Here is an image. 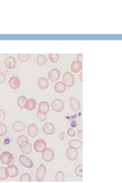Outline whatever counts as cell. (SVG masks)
<instances>
[{
	"instance_id": "cell-1",
	"label": "cell",
	"mask_w": 122,
	"mask_h": 183,
	"mask_svg": "<svg viewBox=\"0 0 122 183\" xmlns=\"http://www.w3.org/2000/svg\"><path fill=\"white\" fill-rule=\"evenodd\" d=\"M0 161L4 165H9L14 161V156L9 151H4L0 155Z\"/></svg>"
},
{
	"instance_id": "cell-2",
	"label": "cell",
	"mask_w": 122,
	"mask_h": 183,
	"mask_svg": "<svg viewBox=\"0 0 122 183\" xmlns=\"http://www.w3.org/2000/svg\"><path fill=\"white\" fill-rule=\"evenodd\" d=\"M63 83L65 84L66 86L68 87V88H71L74 85L75 78L73 75L70 72H66L63 73Z\"/></svg>"
},
{
	"instance_id": "cell-3",
	"label": "cell",
	"mask_w": 122,
	"mask_h": 183,
	"mask_svg": "<svg viewBox=\"0 0 122 183\" xmlns=\"http://www.w3.org/2000/svg\"><path fill=\"white\" fill-rule=\"evenodd\" d=\"M41 156H42V159L44 161L50 163V162H51L54 159V152L50 148L46 147L41 152Z\"/></svg>"
},
{
	"instance_id": "cell-4",
	"label": "cell",
	"mask_w": 122,
	"mask_h": 183,
	"mask_svg": "<svg viewBox=\"0 0 122 183\" xmlns=\"http://www.w3.org/2000/svg\"><path fill=\"white\" fill-rule=\"evenodd\" d=\"M51 108L55 112H61L64 108V103L61 99H55L52 102Z\"/></svg>"
},
{
	"instance_id": "cell-5",
	"label": "cell",
	"mask_w": 122,
	"mask_h": 183,
	"mask_svg": "<svg viewBox=\"0 0 122 183\" xmlns=\"http://www.w3.org/2000/svg\"><path fill=\"white\" fill-rule=\"evenodd\" d=\"M46 171H47V169H46V166H44L43 164L40 165L39 167L38 168L36 172V180L38 181H41L44 180V177H45L46 175Z\"/></svg>"
},
{
	"instance_id": "cell-6",
	"label": "cell",
	"mask_w": 122,
	"mask_h": 183,
	"mask_svg": "<svg viewBox=\"0 0 122 183\" xmlns=\"http://www.w3.org/2000/svg\"><path fill=\"white\" fill-rule=\"evenodd\" d=\"M46 147H47V143L45 140L42 139H38L34 143V149L37 152H41Z\"/></svg>"
},
{
	"instance_id": "cell-7",
	"label": "cell",
	"mask_w": 122,
	"mask_h": 183,
	"mask_svg": "<svg viewBox=\"0 0 122 183\" xmlns=\"http://www.w3.org/2000/svg\"><path fill=\"white\" fill-rule=\"evenodd\" d=\"M19 162L23 166H24L25 168L27 169H31L34 166L33 161L30 159H29L28 157L24 155H21L19 156Z\"/></svg>"
},
{
	"instance_id": "cell-8",
	"label": "cell",
	"mask_w": 122,
	"mask_h": 183,
	"mask_svg": "<svg viewBox=\"0 0 122 183\" xmlns=\"http://www.w3.org/2000/svg\"><path fill=\"white\" fill-rule=\"evenodd\" d=\"M60 77V72L57 69H52L48 73V79L50 82H56Z\"/></svg>"
},
{
	"instance_id": "cell-9",
	"label": "cell",
	"mask_w": 122,
	"mask_h": 183,
	"mask_svg": "<svg viewBox=\"0 0 122 183\" xmlns=\"http://www.w3.org/2000/svg\"><path fill=\"white\" fill-rule=\"evenodd\" d=\"M4 63L5 67L7 69H9V70H12V69H14L15 66H16V64H17L15 58L12 56H7V57L5 59Z\"/></svg>"
},
{
	"instance_id": "cell-10",
	"label": "cell",
	"mask_w": 122,
	"mask_h": 183,
	"mask_svg": "<svg viewBox=\"0 0 122 183\" xmlns=\"http://www.w3.org/2000/svg\"><path fill=\"white\" fill-rule=\"evenodd\" d=\"M66 155L67 159H68L69 160H70V161H75L78 157V152L76 149L69 147L68 149H66Z\"/></svg>"
},
{
	"instance_id": "cell-11",
	"label": "cell",
	"mask_w": 122,
	"mask_h": 183,
	"mask_svg": "<svg viewBox=\"0 0 122 183\" xmlns=\"http://www.w3.org/2000/svg\"><path fill=\"white\" fill-rule=\"evenodd\" d=\"M9 87L12 89H18L21 85V82L17 76H12L9 80Z\"/></svg>"
},
{
	"instance_id": "cell-12",
	"label": "cell",
	"mask_w": 122,
	"mask_h": 183,
	"mask_svg": "<svg viewBox=\"0 0 122 183\" xmlns=\"http://www.w3.org/2000/svg\"><path fill=\"white\" fill-rule=\"evenodd\" d=\"M55 131V127L53 124L50 123V122H47V123L44 124L43 126V132L47 135H52Z\"/></svg>"
},
{
	"instance_id": "cell-13",
	"label": "cell",
	"mask_w": 122,
	"mask_h": 183,
	"mask_svg": "<svg viewBox=\"0 0 122 183\" xmlns=\"http://www.w3.org/2000/svg\"><path fill=\"white\" fill-rule=\"evenodd\" d=\"M25 124L21 121H15L14 122L13 124H12V130H13L15 132L17 133L22 132V131H24V130H25Z\"/></svg>"
},
{
	"instance_id": "cell-14",
	"label": "cell",
	"mask_w": 122,
	"mask_h": 183,
	"mask_svg": "<svg viewBox=\"0 0 122 183\" xmlns=\"http://www.w3.org/2000/svg\"><path fill=\"white\" fill-rule=\"evenodd\" d=\"M9 178H15L18 175V169L15 165L9 164L7 166Z\"/></svg>"
},
{
	"instance_id": "cell-15",
	"label": "cell",
	"mask_w": 122,
	"mask_h": 183,
	"mask_svg": "<svg viewBox=\"0 0 122 183\" xmlns=\"http://www.w3.org/2000/svg\"><path fill=\"white\" fill-rule=\"evenodd\" d=\"M50 111V105L47 102L44 101V102H40L38 105V112L43 113V114H47Z\"/></svg>"
},
{
	"instance_id": "cell-16",
	"label": "cell",
	"mask_w": 122,
	"mask_h": 183,
	"mask_svg": "<svg viewBox=\"0 0 122 183\" xmlns=\"http://www.w3.org/2000/svg\"><path fill=\"white\" fill-rule=\"evenodd\" d=\"M70 69H71V71L73 73H79L82 69V63L79 62L78 60L73 61V62H72L71 65H70Z\"/></svg>"
},
{
	"instance_id": "cell-17",
	"label": "cell",
	"mask_w": 122,
	"mask_h": 183,
	"mask_svg": "<svg viewBox=\"0 0 122 183\" xmlns=\"http://www.w3.org/2000/svg\"><path fill=\"white\" fill-rule=\"evenodd\" d=\"M38 134V128L35 124H30L27 127V134L30 137H35Z\"/></svg>"
},
{
	"instance_id": "cell-18",
	"label": "cell",
	"mask_w": 122,
	"mask_h": 183,
	"mask_svg": "<svg viewBox=\"0 0 122 183\" xmlns=\"http://www.w3.org/2000/svg\"><path fill=\"white\" fill-rule=\"evenodd\" d=\"M70 108H71L72 110H73V111H77L80 109V102H79V101L77 99H76V98L74 97H71L70 99Z\"/></svg>"
},
{
	"instance_id": "cell-19",
	"label": "cell",
	"mask_w": 122,
	"mask_h": 183,
	"mask_svg": "<svg viewBox=\"0 0 122 183\" xmlns=\"http://www.w3.org/2000/svg\"><path fill=\"white\" fill-rule=\"evenodd\" d=\"M37 106V102L35 101V99H28L26 101L25 105H24V108L28 111H32L34 110L35 108Z\"/></svg>"
},
{
	"instance_id": "cell-20",
	"label": "cell",
	"mask_w": 122,
	"mask_h": 183,
	"mask_svg": "<svg viewBox=\"0 0 122 183\" xmlns=\"http://www.w3.org/2000/svg\"><path fill=\"white\" fill-rule=\"evenodd\" d=\"M66 86L63 83V82H57L55 83L54 90L56 93L62 94L66 91Z\"/></svg>"
},
{
	"instance_id": "cell-21",
	"label": "cell",
	"mask_w": 122,
	"mask_h": 183,
	"mask_svg": "<svg viewBox=\"0 0 122 183\" xmlns=\"http://www.w3.org/2000/svg\"><path fill=\"white\" fill-rule=\"evenodd\" d=\"M68 145L70 147L73 148V149H79L82 148V140H76V139H75V140H70V141H69Z\"/></svg>"
},
{
	"instance_id": "cell-22",
	"label": "cell",
	"mask_w": 122,
	"mask_h": 183,
	"mask_svg": "<svg viewBox=\"0 0 122 183\" xmlns=\"http://www.w3.org/2000/svg\"><path fill=\"white\" fill-rule=\"evenodd\" d=\"M38 86L41 89H47L49 87V82L48 79L45 77H41L38 79Z\"/></svg>"
},
{
	"instance_id": "cell-23",
	"label": "cell",
	"mask_w": 122,
	"mask_h": 183,
	"mask_svg": "<svg viewBox=\"0 0 122 183\" xmlns=\"http://www.w3.org/2000/svg\"><path fill=\"white\" fill-rule=\"evenodd\" d=\"M28 142H29L28 139H27V137L24 135H21L17 138V143H18L19 147L25 146Z\"/></svg>"
},
{
	"instance_id": "cell-24",
	"label": "cell",
	"mask_w": 122,
	"mask_h": 183,
	"mask_svg": "<svg viewBox=\"0 0 122 183\" xmlns=\"http://www.w3.org/2000/svg\"><path fill=\"white\" fill-rule=\"evenodd\" d=\"M36 62L38 66H43L45 65L46 63H47V57L45 56V55H43V54L38 55V57H37L36 59Z\"/></svg>"
},
{
	"instance_id": "cell-25",
	"label": "cell",
	"mask_w": 122,
	"mask_h": 183,
	"mask_svg": "<svg viewBox=\"0 0 122 183\" xmlns=\"http://www.w3.org/2000/svg\"><path fill=\"white\" fill-rule=\"evenodd\" d=\"M20 149H21V152H23L24 154L30 153V152H31V150H32L31 143H30V142H28V143H27L25 146H21V147H20Z\"/></svg>"
},
{
	"instance_id": "cell-26",
	"label": "cell",
	"mask_w": 122,
	"mask_h": 183,
	"mask_svg": "<svg viewBox=\"0 0 122 183\" xmlns=\"http://www.w3.org/2000/svg\"><path fill=\"white\" fill-rule=\"evenodd\" d=\"M9 178V171L7 167H0V180H5Z\"/></svg>"
},
{
	"instance_id": "cell-27",
	"label": "cell",
	"mask_w": 122,
	"mask_h": 183,
	"mask_svg": "<svg viewBox=\"0 0 122 183\" xmlns=\"http://www.w3.org/2000/svg\"><path fill=\"white\" fill-rule=\"evenodd\" d=\"M27 98L24 95L19 96L17 99V105L20 108H24V105H25L26 101H27Z\"/></svg>"
},
{
	"instance_id": "cell-28",
	"label": "cell",
	"mask_w": 122,
	"mask_h": 183,
	"mask_svg": "<svg viewBox=\"0 0 122 183\" xmlns=\"http://www.w3.org/2000/svg\"><path fill=\"white\" fill-rule=\"evenodd\" d=\"M18 58L21 62L25 63L28 61L29 58H30V54L29 53H19L18 55Z\"/></svg>"
},
{
	"instance_id": "cell-29",
	"label": "cell",
	"mask_w": 122,
	"mask_h": 183,
	"mask_svg": "<svg viewBox=\"0 0 122 183\" xmlns=\"http://www.w3.org/2000/svg\"><path fill=\"white\" fill-rule=\"evenodd\" d=\"M64 178H65V175H64L63 172L62 171L56 172V175H55V180L56 181H64Z\"/></svg>"
},
{
	"instance_id": "cell-30",
	"label": "cell",
	"mask_w": 122,
	"mask_h": 183,
	"mask_svg": "<svg viewBox=\"0 0 122 183\" xmlns=\"http://www.w3.org/2000/svg\"><path fill=\"white\" fill-rule=\"evenodd\" d=\"M59 59V56L58 53H50L49 54V59L50 60V62L53 63H56L58 62Z\"/></svg>"
},
{
	"instance_id": "cell-31",
	"label": "cell",
	"mask_w": 122,
	"mask_h": 183,
	"mask_svg": "<svg viewBox=\"0 0 122 183\" xmlns=\"http://www.w3.org/2000/svg\"><path fill=\"white\" fill-rule=\"evenodd\" d=\"M21 181H31V176L28 173H23L20 177Z\"/></svg>"
},
{
	"instance_id": "cell-32",
	"label": "cell",
	"mask_w": 122,
	"mask_h": 183,
	"mask_svg": "<svg viewBox=\"0 0 122 183\" xmlns=\"http://www.w3.org/2000/svg\"><path fill=\"white\" fill-rule=\"evenodd\" d=\"M8 131V127L5 124L0 123V137H2L6 134Z\"/></svg>"
},
{
	"instance_id": "cell-33",
	"label": "cell",
	"mask_w": 122,
	"mask_h": 183,
	"mask_svg": "<svg viewBox=\"0 0 122 183\" xmlns=\"http://www.w3.org/2000/svg\"><path fill=\"white\" fill-rule=\"evenodd\" d=\"M75 173L78 177H82V165H79L75 169Z\"/></svg>"
},
{
	"instance_id": "cell-34",
	"label": "cell",
	"mask_w": 122,
	"mask_h": 183,
	"mask_svg": "<svg viewBox=\"0 0 122 183\" xmlns=\"http://www.w3.org/2000/svg\"><path fill=\"white\" fill-rule=\"evenodd\" d=\"M37 117H38V118L41 121H45V120H47V114H43V113H41V112H38V114H37Z\"/></svg>"
},
{
	"instance_id": "cell-35",
	"label": "cell",
	"mask_w": 122,
	"mask_h": 183,
	"mask_svg": "<svg viewBox=\"0 0 122 183\" xmlns=\"http://www.w3.org/2000/svg\"><path fill=\"white\" fill-rule=\"evenodd\" d=\"M5 119V113L2 109H0V123H2Z\"/></svg>"
},
{
	"instance_id": "cell-36",
	"label": "cell",
	"mask_w": 122,
	"mask_h": 183,
	"mask_svg": "<svg viewBox=\"0 0 122 183\" xmlns=\"http://www.w3.org/2000/svg\"><path fill=\"white\" fill-rule=\"evenodd\" d=\"M67 135L70 137H73L76 135V132L73 128H69L68 131H67Z\"/></svg>"
},
{
	"instance_id": "cell-37",
	"label": "cell",
	"mask_w": 122,
	"mask_h": 183,
	"mask_svg": "<svg viewBox=\"0 0 122 183\" xmlns=\"http://www.w3.org/2000/svg\"><path fill=\"white\" fill-rule=\"evenodd\" d=\"M5 81V76L4 73L0 72V84L4 83Z\"/></svg>"
},
{
	"instance_id": "cell-38",
	"label": "cell",
	"mask_w": 122,
	"mask_h": 183,
	"mask_svg": "<svg viewBox=\"0 0 122 183\" xmlns=\"http://www.w3.org/2000/svg\"><path fill=\"white\" fill-rule=\"evenodd\" d=\"M77 60L79 61V62H82V53H79V54H77Z\"/></svg>"
},
{
	"instance_id": "cell-39",
	"label": "cell",
	"mask_w": 122,
	"mask_h": 183,
	"mask_svg": "<svg viewBox=\"0 0 122 183\" xmlns=\"http://www.w3.org/2000/svg\"><path fill=\"white\" fill-rule=\"evenodd\" d=\"M64 135H65V133H64V132L59 133V140H64Z\"/></svg>"
},
{
	"instance_id": "cell-40",
	"label": "cell",
	"mask_w": 122,
	"mask_h": 183,
	"mask_svg": "<svg viewBox=\"0 0 122 183\" xmlns=\"http://www.w3.org/2000/svg\"><path fill=\"white\" fill-rule=\"evenodd\" d=\"M77 134H78V137H79L80 139H82V130H79V131H78Z\"/></svg>"
},
{
	"instance_id": "cell-41",
	"label": "cell",
	"mask_w": 122,
	"mask_h": 183,
	"mask_svg": "<svg viewBox=\"0 0 122 183\" xmlns=\"http://www.w3.org/2000/svg\"><path fill=\"white\" fill-rule=\"evenodd\" d=\"M76 125H77V123H76V121H72V123H71V127H76Z\"/></svg>"
},
{
	"instance_id": "cell-42",
	"label": "cell",
	"mask_w": 122,
	"mask_h": 183,
	"mask_svg": "<svg viewBox=\"0 0 122 183\" xmlns=\"http://www.w3.org/2000/svg\"><path fill=\"white\" fill-rule=\"evenodd\" d=\"M82 74H83V73H82V72H81V73H80V76H79V78H80V81H81V82H82Z\"/></svg>"
},
{
	"instance_id": "cell-43",
	"label": "cell",
	"mask_w": 122,
	"mask_h": 183,
	"mask_svg": "<svg viewBox=\"0 0 122 183\" xmlns=\"http://www.w3.org/2000/svg\"><path fill=\"white\" fill-rule=\"evenodd\" d=\"M0 151H1V148H0Z\"/></svg>"
}]
</instances>
